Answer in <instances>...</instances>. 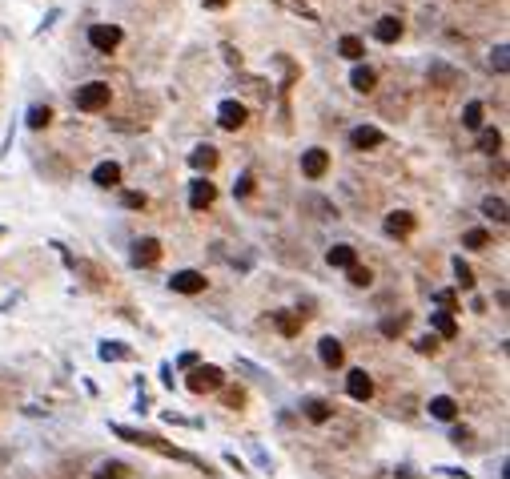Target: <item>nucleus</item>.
Returning a JSON list of instances; mask_svg holds the SVG:
<instances>
[{"label": "nucleus", "mask_w": 510, "mask_h": 479, "mask_svg": "<svg viewBox=\"0 0 510 479\" xmlns=\"http://www.w3.org/2000/svg\"><path fill=\"white\" fill-rule=\"evenodd\" d=\"M72 101H76V109H81V113H101V109L109 105V85H105V81H89V85H81V89H76Z\"/></svg>", "instance_id": "1"}, {"label": "nucleus", "mask_w": 510, "mask_h": 479, "mask_svg": "<svg viewBox=\"0 0 510 479\" xmlns=\"http://www.w3.org/2000/svg\"><path fill=\"white\" fill-rule=\"evenodd\" d=\"M221 383H225V375H221V366H213V362H201V366H193V375H189V391H197V395H205V391H217Z\"/></svg>", "instance_id": "2"}, {"label": "nucleus", "mask_w": 510, "mask_h": 479, "mask_svg": "<svg viewBox=\"0 0 510 479\" xmlns=\"http://www.w3.org/2000/svg\"><path fill=\"white\" fill-rule=\"evenodd\" d=\"M121 37H125V32H121L116 24H93V28H89V45H93L96 52H113V48L121 45Z\"/></svg>", "instance_id": "3"}, {"label": "nucleus", "mask_w": 510, "mask_h": 479, "mask_svg": "<svg viewBox=\"0 0 510 479\" xmlns=\"http://www.w3.org/2000/svg\"><path fill=\"white\" fill-rule=\"evenodd\" d=\"M169 286L177 290V294H201V290H205V274H201V270H177V274L169 278Z\"/></svg>", "instance_id": "4"}, {"label": "nucleus", "mask_w": 510, "mask_h": 479, "mask_svg": "<svg viewBox=\"0 0 510 479\" xmlns=\"http://www.w3.org/2000/svg\"><path fill=\"white\" fill-rule=\"evenodd\" d=\"M217 125L221 129H241L245 125V105L241 101H221L217 105Z\"/></svg>", "instance_id": "5"}, {"label": "nucleus", "mask_w": 510, "mask_h": 479, "mask_svg": "<svg viewBox=\"0 0 510 479\" xmlns=\"http://www.w3.org/2000/svg\"><path fill=\"white\" fill-rule=\"evenodd\" d=\"M325 169H329V153H325V149H305L302 153V173L309 182H318Z\"/></svg>", "instance_id": "6"}, {"label": "nucleus", "mask_w": 510, "mask_h": 479, "mask_svg": "<svg viewBox=\"0 0 510 479\" xmlns=\"http://www.w3.org/2000/svg\"><path fill=\"white\" fill-rule=\"evenodd\" d=\"M346 391H349V399L366 403V399L374 395V379L366 375V371H349V375H346Z\"/></svg>", "instance_id": "7"}, {"label": "nucleus", "mask_w": 510, "mask_h": 479, "mask_svg": "<svg viewBox=\"0 0 510 479\" xmlns=\"http://www.w3.org/2000/svg\"><path fill=\"white\" fill-rule=\"evenodd\" d=\"M382 141H386V133L374 129V125H358V129L349 133V145H354V149H378Z\"/></svg>", "instance_id": "8"}, {"label": "nucleus", "mask_w": 510, "mask_h": 479, "mask_svg": "<svg viewBox=\"0 0 510 479\" xmlns=\"http://www.w3.org/2000/svg\"><path fill=\"white\" fill-rule=\"evenodd\" d=\"M213 202H217V190H213V182L197 177V182H193V190H189V206H193V210H209Z\"/></svg>", "instance_id": "9"}, {"label": "nucleus", "mask_w": 510, "mask_h": 479, "mask_svg": "<svg viewBox=\"0 0 510 479\" xmlns=\"http://www.w3.org/2000/svg\"><path fill=\"white\" fill-rule=\"evenodd\" d=\"M133 262H137V266H157V262H161V242H157V238H141L137 246H133Z\"/></svg>", "instance_id": "10"}, {"label": "nucleus", "mask_w": 510, "mask_h": 479, "mask_svg": "<svg viewBox=\"0 0 510 479\" xmlns=\"http://www.w3.org/2000/svg\"><path fill=\"white\" fill-rule=\"evenodd\" d=\"M318 355H322L325 366H342V362H346V351H342V342L334 335H325L322 342H318Z\"/></svg>", "instance_id": "11"}, {"label": "nucleus", "mask_w": 510, "mask_h": 479, "mask_svg": "<svg viewBox=\"0 0 510 479\" xmlns=\"http://www.w3.org/2000/svg\"><path fill=\"white\" fill-rule=\"evenodd\" d=\"M374 37H378L382 45H394L398 37H402V21H398V17H382V21L374 24Z\"/></svg>", "instance_id": "12"}, {"label": "nucleus", "mask_w": 510, "mask_h": 479, "mask_svg": "<svg viewBox=\"0 0 510 479\" xmlns=\"http://www.w3.org/2000/svg\"><path fill=\"white\" fill-rule=\"evenodd\" d=\"M325 262L338 266V270H349V266H358V250H354V246H329Z\"/></svg>", "instance_id": "13"}, {"label": "nucleus", "mask_w": 510, "mask_h": 479, "mask_svg": "<svg viewBox=\"0 0 510 479\" xmlns=\"http://www.w3.org/2000/svg\"><path fill=\"white\" fill-rule=\"evenodd\" d=\"M93 182L101 190H113L116 182H121V166H116V162H101V166L93 169Z\"/></svg>", "instance_id": "14"}, {"label": "nucleus", "mask_w": 510, "mask_h": 479, "mask_svg": "<svg viewBox=\"0 0 510 479\" xmlns=\"http://www.w3.org/2000/svg\"><path fill=\"white\" fill-rule=\"evenodd\" d=\"M305 419H309V423H329V419H334V403H325V399H305Z\"/></svg>", "instance_id": "15"}, {"label": "nucleus", "mask_w": 510, "mask_h": 479, "mask_svg": "<svg viewBox=\"0 0 510 479\" xmlns=\"http://www.w3.org/2000/svg\"><path fill=\"white\" fill-rule=\"evenodd\" d=\"M430 415L442 419V423H450V419L458 415V403H454L450 395H434V399H430Z\"/></svg>", "instance_id": "16"}, {"label": "nucleus", "mask_w": 510, "mask_h": 479, "mask_svg": "<svg viewBox=\"0 0 510 479\" xmlns=\"http://www.w3.org/2000/svg\"><path fill=\"white\" fill-rule=\"evenodd\" d=\"M189 166L193 169H213L217 166V149H213V145H197V149H193V153H189Z\"/></svg>", "instance_id": "17"}, {"label": "nucleus", "mask_w": 510, "mask_h": 479, "mask_svg": "<svg viewBox=\"0 0 510 479\" xmlns=\"http://www.w3.org/2000/svg\"><path fill=\"white\" fill-rule=\"evenodd\" d=\"M349 85H354L358 93H370L374 85H378V72H374L370 65H358V69H354V77H349Z\"/></svg>", "instance_id": "18"}, {"label": "nucleus", "mask_w": 510, "mask_h": 479, "mask_svg": "<svg viewBox=\"0 0 510 479\" xmlns=\"http://www.w3.org/2000/svg\"><path fill=\"white\" fill-rule=\"evenodd\" d=\"M498 149H502V133H498V129H478V153H490V157H494Z\"/></svg>", "instance_id": "19"}, {"label": "nucleus", "mask_w": 510, "mask_h": 479, "mask_svg": "<svg viewBox=\"0 0 510 479\" xmlns=\"http://www.w3.org/2000/svg\"><path fill=\"white\" fill-rule=\"evenodd\" d=\"M430 326H434L442 338H454V335H458V322H454V318H450L446 311H434V314H430Z\"/></svg>", "instance_id": "20"}, {"label": "nucleus", "mask_w": 510, "mask_h": 479, "mask_svg": "<svg viewBox=\"0 0 510 479\" xmlns=\"http://www.w3.org/2000/svg\"><path fill=\"white\" fill-rule=\"evenodd\" d=\"M386 230H390V234H410V230H414V214H406V210L390 214L386 217Z\"/></svg>", "instance_id": "21"}, {"label": "nucleus", "mask_w": 510, "mask_h": 479, "mask_svg": "<svg viewBox=\"0 0 510 479\" xmlns=\"http://www.w3.org/2000/svg\"><path fill=\"white\" fill-rule=\"evenodd\" d=\"M338 52H342L346 61H362V57H366V45H362L358 37H342V41H338Z\"/></svg>", "instance_id": "22"}, {"label": "nucleus", "mask_w": 510, "mask_h": 479, "mask_svg": "<svg viewBox=\"0 0 510 479\" xmlns=\"http://www.w3.org/2000/svg\"><path fill=\"white\" fill-rule=\"evenodd\" d=\"M482 117H487L482 101H470V105L462 109V125H466V129H482Z\"/></svg>", "instance_id": "23"}, {"label": "nucleus", "mask_w": 510, "mask_h": 479, "mask_svg": "<svg viewBox=\"0 0 510 479\" xmlns=\"http://www.w3.org/2000/svg\"><path fill=\"white\" fill-rule=\"evenodd\" d=\"M274 322H278L281 335H289V338L302 331V318H298V314H289V311H278V314H274Z\"/></svg>", "instance_id": "24"}, {"label": "nucleus", "mask_w": 510, "mask_h": 479, "mask_svg": "<svg viewBox=\"0 0 510 479\" xmlns=\"http://www.w3.org/2000/svg\"><path fill=\"white\" fill-rule=\"evenodd\" d=\"M462 246H466V250H487V246H490V234H487V230H466V234H462Z\"/></svg>", "instance_id": "25"}, {"label": "nucleus", "mask_w": 510, "mask_h": 479, "mask_svg": "<svg viewBox=\"0 0 510 479\" xmlns=\"http://www.w3.org/2000/svg\"><path fill=\"white\" fill-rule=\"evenodd\" d=\"M482 214L494 217V222H507V202H502V197H487V202H482Z\"/></svg>", "instance_id": "26"}, {"label": "nucleus", "mask_w": 510, "mask_h": 479, "mask_svg": "<svg viewBox=\"0 0 510 479\" xmlns=\"http://www.w3.org/2000/svg\"><path fill=\"white\" fill-rule=\"evenodd\" d=\"M48 121H52V109H48V105H32V109H28V125H32V129H45Z\"/></svg>", "instance_id": "27"}, {"label": "nucleus", "mask_w": 510, "mask_h": 479, "mask_svg": "<svg viewBox=\"0 0 510 479\" xmlns=\"http://www.w3.org/2000/svg\"><path fill=\"white\" fill-rule=\"evenodd\" d=\"M125 471H129L125 463H116V459H109V463H101V467H96V479H121Z\"/></svg>", "instance_id": "28"}, {"label": "nucleus", "mask_w": 510, "mask_h": 479, "mask_svg": "<svg viewBox=\"0 0 510 479\" xmlns=\"http://www.w3.org/2000/svg\"><path fill=\"white\" fill-rule=\"evenodd\" d=\"M454 278H458V286H462V290H474V270H470L462 258L454 262Z\"/></svg>", "instance_id": "29"}, {"label": "nucleus", "mask_w": 510, "mask_h": 479, "mask_svg": "<svg viewBox=\"0 0 510 479\" xmlns=\"http://www.w3.org/2000/svg\"><path fill=\"white\" fill-rule=\"evenodd\" d=\"M402 331H406V314H398V318H382V335H386V338L402 335Z\"/></svg>", "instance_id": "30"}, {"label": "nucleus", "mask_w": 510, "mask_h": 479, "mask_svg": "<svg viewBox=\"0 0 510 479\" xmlns=\"http://www.w3.org/2000/svg\"><path fill=\"white\" fill-rule=\"evenodd\" d=\"M349 282H354V286H370L374 274L366 270V266H349Z\"/></svg>", "instance_id": "31"}, {"label": "nucleus", "mask_w": 510, "mask_h": 479, "mask_svg": "<svg viewBox=\"0 0 510 479\" xmlns=\"http://www.w3.org/2000/svg\"><path fill=\"white\" fill-rule=\"evenodd\" d=\"M121 202H125V210H145V206H149V197H145V193H137V190H129Z\"/></svg>", "instance_id": "32"}, {"label": "nucleus", "mask_w": 510, "mask_h": 479, "mask_svg": "<svg viewBox=\"0 0 510 479\" xmlns=\"http://www.w3.org/2000/svg\"><path fill=\"white\" fill-rule=\"evenodd\" d=\"M101 359H129V346H116V342H105V346H101Z\"/></svg>", "instance_id": "33"}, {"label": "nucleus", "mask_w": 510, "mask_h": 479, "mask_svg": "<svg viewBox=\"0 0 510 479\" xmlns=\"http://www.w3.org/2000/svg\"><path fill=\"white\" fill-rule=\"evenodd\" d=\"M233 193H241V197H245V193H254V173H241V177H237V186H233Z\"/></svg>", "instance_id": "34"}, {"label": "nucleus", "mask_w": 510, "mask_h": 479, "mask_svg": "<svg viewBox=\"0 0 510 479\" xmlns=\"http://www.w3.org/2000/svg\"><path fill=\"white\" fill-rule=\"evenodd\" d=\"M434 298H438V306H446V314L454 311V290H438Z\"/></svg>", "instance_id": "35"}, {"label": "nucleus", "mask_w": 510, "mask_h": 479, "mask_svg": "<svg viewBox=\"0 0 510 479\" xmlns=\"http://www.w3.org/2000/svg\"><path fill=\"white\" fill-rule=\"evenodd\" d=\"M490 65L498 72H507V48H494V57H490Z\"/></svg>", "instance_id": "36"}, {"label": "nucleus", "mask_w": 510, "mask_h": 479, "mask_svg": "<svg viewBox=\"0 0 510 479\" xmlns=\"http://www.w3.org/2000/svg\"><path fill=\"white\" fill-rule=\"evenodd\" d=\"M418 351H422V355H434V351H438V342H434V335L418 338Z\"/></svg>", "instance_id": "37"}, {"label": "nucleus", "mask_w": 510, "mask_h": 479, "mask_svg": "<svg viewBox=\"0 0 510 479\" xmlns=\"http://www.w3.org/2000/svg\"><path fill=\"white\" fill-rule=\"evenodd\" d=\"M225 399H229V407H241V403H245V391H241V387H237V391H229V395H225Z\"/></svg>", "instance_id": "38"}, {"label": "nucleus", "mask_w": 510, "mask_h": 479, "mask_svg": "<svg viewBox=\"0 0 510 479\" xmlns=\"http://www.w3.org/2000/svg\"><path fill=\"white\" fill-rule=\"evenodd\" d=\"M229 0H205V8H225Z\"/></svg>", "instance_id": "39"}]
</instances>
